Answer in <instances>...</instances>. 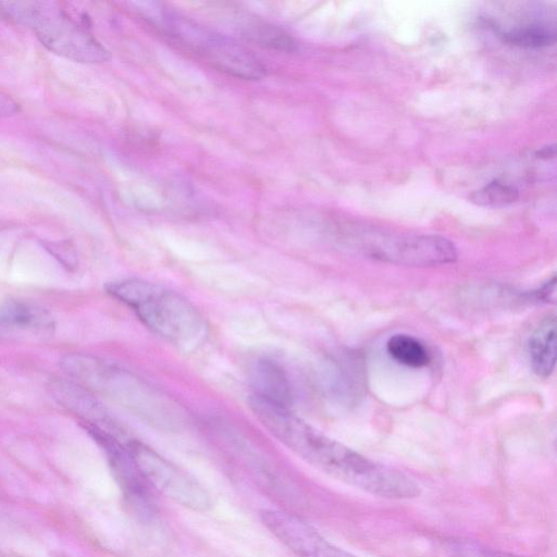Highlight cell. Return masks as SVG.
I'll list each match as a JSON object with an SVG mask.
<instances>
[{"label": "cell", "instance_id": "obj_1", "mask_svg": "<svg viewBox=\"0 0 557 557\" xmlns=\"http://www.w3.org/2000/svg\"><path fill=\"white\" fill-rule=\"evenodd\" d=\"M249 404L272 436L319 472L382 499L412 500L422 493L411 477L329 438L296 416L291 408L271 404L255 395Z\"/></svg>", "mask_w": 557, "mask_h": 557}, {"label": "cell", "instance_id": "obj_2", "mask_svg": "<svg viewBox=\"0 0 557 557\" xmlns=\"http://www.w3.org/2000/svg\"><path fill=\"white\" fill-rule=\"evenodd\" d=\"M64 368L82 388L106 396L146 424L175 431L185 423L187 413L181 405L126 369L86 355L68 356Z\"/></svg>", "mask_w": 557, "mask_h": 557}, {"label": "cell", "instance_id": "obj_3", "mask_svg": "<svg viewBox=\"0 0 557 557\" xmlns=\"http://www.w3.org/2000/svg\"><path fill=\"white\" fill-rule=\"evenodd\" d=\"M107 293L128 306L158 337L185 353L197 351L207 340L204 316L178 292L142 279H123L109 283Z\"/></svg>", "mask_w": 557, "mask_h": 557}, {"label": "cell", "instance_id": "obj_4", "mask_svg": "<svg viewBox=\"0 0 557 557\" xmlns=\"http://www.w3.org/2000/svg\"><path fill=\"white\" fill-rule=\"evenodd\" d=\"M140 8L144 18L169 39L221 72L244 80H261L266 68L249 49L229 37L210 31L177 12L156 4Z\"/></svg>", "mask_w": 557, "mask_h": 557}, {"label": "cell", "instance_id": "obj_5", "mask_svg": "<svg viewBox=\"0 0 557 557\" xmlns=\"http://www.w3.org/2000/svg\"><path fill=\"white\" fill-rule=\"evenodd\" d=\"M9 11L30 24L43 45L55 54L84 64L105 63L107 49L88 29L53 4H10Z\"/></svg>", "mask_w": 557, "mask_h": 557}, {"label": "cell", "instance_id": "obj_6", "mask_svg": "<svg viewBox=\"0 0 557 557\" xmlns=\"http://www.w3.org/2000/svg\"><path fill=\"white\" fill-rule=\"evenodd\" d=\"M127 447L148 486L189 510L205 513L212 509L213 500L200 482L163 455L138 440H127Z\"/></svg>", "mask_w": 557, "mask_h": 557}, {"label": "cell", "instance_id": "obj_7", "mask_svg": "<svg viewBox=\"0 0 557 557\" xmlns=\"http://www.w3.org/2000/svg\"><path fill=\"white\" fill-rule=\"evenodd\" d=\"M366 254L378 261L408 267H435L456 262L455 245L440 235H389L366 244Z\"/></svg>", "mask_w": 557, "mask_h": 557}, {"label": "cell", "instance_id": "obj_8", "mask_svg": "<svg viewBox=\"0 0 557 557\" xmlns=\"http://www.w3.org/2000/svg\"><path fill=\"white\" fill-rule=\"evenodd\" d=\"M86 430L99 444L106 456L118 484L125 494L128 504L136 516L147 521L154 515V502L148 485L140 470L136 467L127 447V440H122L114 428H102L85 424Z\"/></svg>", "mask_w": 557, "mask_h": 557}, {"label": "cell", "instance_id": "obj_9", "mask_svg": "<svg viewBox=\"0 0 557 557\" xmlns=\"http://www.w3.org/2000/svg\"><path fill=\"white\" fill-rule=\"evenodd\" d=\"M261 519L271 534L297 557H358L334 546L312 525L293 514L265 510Z\"/></svg>", "mask_w": 557, "mask_h": 557}, {"label": "cell", "instance_id": "obj_10", "mask_svg": "<svg viewBox=\"0 0 557 557\" xmlns=\"http://www.w3.org/2000/svg\"><path fill=\"white\" fill-rule=\"evenodd\" d=\"M55 323L44 308L23 301L0 305V337L37 341L51 337Z\"/></svg>", "mask_w": 557, "mask_h": 557}, {"label": "cell", "instance_id": "obj_11", "mask_svg": "<svg viewBox=\"0 0 557 557\" xmlns=\"http://www.w3.org/2000/svg\"><path fill=\"white\" fill-rule=\"evenodd\" d=\"M252 385L257 398L271 404L291 408L293 392L289 377L278 363L261 360L252 371Z\"/></svg>", "mask_w": 557, "mask_h": 557}, {"label": "cell", "instance_id": "obj_12", "mask_svg": "<svg viewBox=\"0 0 557 557\" xmlns=\"http://www.w3.org/2000/svg\"><path fill=\"white\" fill-rule=\"evenodd\" d=\"M529 355L532 369L540 378H549L556 364V323L550 317L531 334Z\"/></svg>", "mask_w": 557, "mask_h": 557}, {"label": "cell", "instance_id": "obj_13", "mask_svg": "<svg viewBox=\"0 0 557 557\" xmlns=\"http://www.w3.org/2000/svg\"><path fill=\"white\" fill-rule=\"evenodd\" d=\"M387 351L396 363L411 368H423L430 364L431 356L424 345L410 334H394L387 343Z\"/></svg>", "mask_w": 557, "mask_h": 557}, {"label": "cell", "instance_id": "obj_14", "mask_svg": "<svg viewBox=\"0 0 557 557\" xmlns=\"http://www.w3.org/2000/svg\"><path fill=\"white\" fill-rule=\"evenodd\" d=\"M503 42L521 48L537 49L553 45L556 32L542 24H530L521 28L501 32Z\"/></svg>", "mask_w": 557, "mask_h": 557}, {"label": "cell", "instance_id": "obj_15", "mask_svg": "<svg viewBox=\"0 0 557 557\" xmlns=\"http://www.w3.org/2000/svg\"><path fill=\"white\" fill-rule=\"evenodd\" d=\"M244 36L258 45L277 51L291 52L295 46L288 33L266 23L249 24L245 28Z\"/></svg>", "mask_w": 557, "mask_h": 557}, {"label": "cell", "instance_id": "obj_16", "mask_svg": "<svg viewBox=\"0 0 557 557\" xmlns=\"http://www.w3.org/2000/svg\"><path fill=\"white\" fill-rule=\"evenodd\" d=\"M519 197L518 190L511 184L493 181L486 187L475 191L469 200L481 207H504L514 204Z\"/></svg>", "mask_w": 557, "mask_h": 557}, {"label": "cell", "instance_id": "obj_17", "mask_svg": "<svg viewBox=\"0 0 557 557\" xmlns=\"http://www.w3.org/2000/svg\"><path fill=\"white\" fill-rule=\"evenodd\" d=\"M449 550L455 557H522L513 554L489 549L470 540H452Z\"/></svg>", "mask_w": 557, "mask_h": 557}, {"label": "cell", "instance_id": "obj_18", "mask_svg": "<svg viewBox=\"0 0 557 557\" xmlns=\"http://www.w3.org/2000/svg\"><path fill=\"white\" fill-rule=\"evenodd\" d=\"M535 297L537 301L554 303L556 297V277H553L546 286H543L542 289L535 292Z\"/></svg>", "mask_w": 557, "mask_h": 557}, {"label": "cell", "instance_id": "obj_19", "mask_svg": "<svg viewBox=\"0 0 557 557\" xmlns=\"http://www.w3.org/2000/svg\"><path fill=\"white\" fill-rule=\"evenodd\" d=\"M556 155V148L555 145L547 146L541 148L540 151L537 152V157L544 160H549L554 158Z\"/></svg>", "mask_w": 557, "mask_h": 557}]
</instances>
